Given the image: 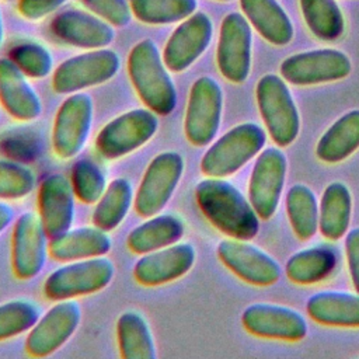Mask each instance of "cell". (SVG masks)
<instances>
[{
  "mask_svg": "<svg viewBox=\"0 0 359 359\" xmlns=\"http://www.w3.org/2000/svg\"><path fill=\"white\" fill-rule=\"evenodd\" d=\"M307 314L331 327H359V293L325 290L314 293L306 303Z\"/></svg>",
  "mask_w": 359,
  "mask_h": 359,
  "instance_id": "d4e9b609",
  "label": "cell"
},
{
  "mask_svg": "<svg viewBox=\"0 0 359 359\" xmlns=\"http://www.w3.org/2000/svg\"><path fill=\"white\" fill-rule=\"evenodd\" d=\"M132 14L143 24L181 22L196 11V0H129Z\"/></svg>",
  "mask_w": 359,
  "mask_h": 359,
  "instance_id": "836d02e7",
  "label": "cell"
},
{
  "mask_svg": "<svg viewBox=\"0 0 359 359\" xmlns=\"http://www.w3.org/2000/svg\"><path fill=\"white\" fill-rule=\"evenodd\" d=\"M34 171L17 161L0 158V199H21L35 188Z\"/></svg>",
  "mask_w": 359,
  "mask_h": 359,
  "instance_id": "74e56055",
  "label": "cell"
},
{
  "mask_svg": "<svg viewBox=\"0 0 359 359\" xmlns=\"http://www.w3.org/2000/svg\"><path fill=\"white\" fill-rule=\"evenodd\" d=\"M130 83L146 108L157 115H170L177 107V88L154 41L146 38L128 55Z\"/></svg>",
  "mask_w": 359,
  "mask_h": 359,
  "instance_id": "7a4b0ae2",
  "label": "cell"
},
{
  "mask_svg": "<svg viewBox=\"0 0 359 359\" xmlns=\"http://www.w3.org/2000/svg\"><path fill=\"white\" fill-rule=\"evenodd\" d=\"M265 140L266 133L259 125L254 122L236 125L209 146L201 160V171L206 177L226 178L257 156Z\"/></svg>",
  "mask_w": 359,
  "mask_h": 359,
  "instance_id": "3957f363",
  "label": "cell"
},
{
  "mask_svg": "<svg viewBox=\"0 0 359 359\" xmlns=\"http://www.w3.org/2000/svg\"><path fill=\"white\" fill-rule=\"evenodd\" d=\"M213 24L208 14L195 11L172 31L163 49V60L170 72L181 73L194 65L208 49Z\"/></svg>",
  "mask_w": 359,
  "mask_h": 359,
  "instance_id": "e0dca14e",
  "label": "cell"
},
{
  "mask_svg": "<svg viewBox=\"0 0 359 359\" xmlns=\"http://www.w3.org/2000/svg\"><path fill=\"white\" fill-rule=\"evenodd\" d=\"M346 261L355 290L359 293V227L348 231L345 237Z\"/></svg>",
  "mask_w": 359,
  "mask_h": 359,
  "instance_id": "60d3db41",
  "label": "cell"
},
{
  "mask_svg": "<svg viewBox=\"0 0 359 359\" xmlns=\"http://www.w3.org/2000/svg\"><path fill=\"white\" fill-rule=\"evenodd\" d=\"M53 35L65 43L81 49L107 48L115 38L111 24L90 11L70 8L56 14L50 22Z\"/></svg>",
  "mask_w": 359,
  "mask_h": 359,
  "instance_id": "ffe728a7",
  "label": "cell"
},
{
  "mask_svg": "<svg viewBox=\"0 0 359 359\" xmlns=\"http://www.w3.org/2000/svg\"><path fill=\"white\" fill-rule=\"evenodd\" d=\"M13 220H14V209L8 203L0 201V233L6 230Z\"/></svg>",
  "mask_w": 359,
  "mask_h": 359,
  "instance_id": "b9f144b4",
  "label": "cell"
},
{
  "mask_svg": "<svg viewBox=\"0 0 359 359\" xmlns=\"http://www.w3.org/2000/svg\"><path fill=\"white\" fill-rule=\"evenodd\" d=\"M93 14L112 27H125L130 22L132 10L128 0H80Z\"/></svg>",
  "mask_w": 359,
  "mask_h": 359,
  "instance_id": "f35d334b",
  "label": "cell"
},
{
  "mask_svg": "<svg viewBox=\"0 0 359 359\" xmlns=\"http://www.w3.org/2000/svg\"><path fill=\"white\" fill-rule=\"evenodd\" d=\"M216 254L226 268L250 285L269 286L280 278L279 264L247 240H222L217 244Z\"/></svg>",
  "mask_w": 359,
  "mask_h": 359,
  "instance_id": "2e32d148",
  "label": "cell"
},
{
  "mask_svg": "<svg viewBox=\"0 0 359 359\" xmlns=\"http://www.w3.org/2000/svg\"><path fill=\"white\" fill-rule=\"evenodd\" d=\"M13 63L31 79H43L50 74L53 59L50 50L38 42H22L10 52Z\"/></svg>",
  "mask_w": 359,
  "mask_h": 359,
  "instance_id": "8d00e7d4",
  "label": "cell"
},
{
  "mask_svg": "<svg viewBox=\"0 0 359 359\" xmlns=\"http://www.w3.org/2000/svg\"><path fill=\"white\" fill-rule=\"evenodd\" d=\"M255 97L271 139L280 147L293 143L300 130V116L283 79L276 74L262 76L257 83Z\"/></svg>",
  "mask_w": 359,
  "mask_h": 359,
  "instance_id": "5b68a950",
  "label": "cell"
},
{
  "mask_svg": "<svg viewBox=\"0 0 359 359\" xmlns=\"http://www.w3.org/2000/svg\"><path fill=\"white\" fill-rule=\"evenodd\" d=\"M359 147V109L338 118L318 139L316 156L323 163L335 164L348 158Z\"/></svg>",
  "mask_w": 359,
  "mask_h": 359,
  "instance_id": "4316f807",
  "label": "cell"
},
{
  "mask_svg": "<svg viewBox=\"0 0 359 359\" xmlns=\"http://www.w3.org/2000/svg\"><path fill=\"white\" fill-rule=\"evenodd\" d=\"M309 29L321 41H335L345 29L344 15L335 0H300Z\"/></svg>",
  "mask_w": 359,
  "mask_h": 359,
  "instance_id": "d6a6232c",
  "label": "cell"
},
{
  "mask_svg": "<svg viewBox=\"0 0 359 359\" xmlns=\"http://www.w3.org/2000/svg\"><path fill=\"white\" fill-rule=\"evenodd\" d=\"M195 199L210 224L230 238L248 241L257 236L258 215L231 182L208 177L196 184Z\"/></svg>",
  "mask_w": 359,
  "mask_h": 359,
  "instance_id": "6da1fadb",
  "label": "cell"
},
{
  "mask_svg": "<svg viewBox=\"0 0 359 359\" xmlns=\"http://www.w3.org/2000/svg\"><path fill=\"white\" fill-rule=\"evenodd\" d=\"M286 168V156L278 147H268L258 156L248 182V201L258 217L266 220L276 212L285 185Z\"/></svg>",
  "mask_w": 359,
  "mask_h": 359,
  "instance_id": "9a60e30c",
  "label": "cell"
},
{
  "mask_svg": "<svg viewBox=\"0 0 359 359\" xmlns=\"http://www.w3.org/2000/svg\"><path fill=\"white\" fill-rule=\"evenodd\" d=\"M93 118V98L83 91L69 94L60 104L52 126V147L59 158H73L83 150Z\"/></svg>",
  "mask_w": 359,
  "mask_h": 359,
  "instance_id": "30bf717a",
  "label": "cell"
},
{
  "mask_svg": "<svg viewBox=\"0 0 359 359\" xmlns=\"http://www.w3.org/2000/svg\"><path fill=\"white\" fill-rule=\"evenodd\" d=\"M3 38H4V25H3V17H1V8H0V48L3 45Z\"/></svg>",
  "mask_w": 359,
  "mask_h": 359,
  "instance_id": "7bdbcfd3",
  "label": "cell"
},
{
  "mask_svg": "<svg viewBox=\"0 0 359 359\" xmlns=\"http://www.w3.org/2000/svg\"><path fill=\"white\" fill-rule=\"evenodd\" d=\"M114 275L115 265L105 255L72 261L48 275L43 294L53 302L88 296L107 287Z\"/></svg>",
  "mask_w": 359,
  "mask_h": 359,
  "instance_id": "277c9868",
  "label": "cell"
},
{
  "mask_svg": "<svg viewBox=\"0 0 359 359\" xmlns=\"http://www.w3.org/2000/svg\"><path fill=\"white\" fill-rule=\"evenodd\" d=\"M184 168V158L177 151H163L153 157L135 192L136 213L142 217L160 213L174 195Z\"/></svg>",
  "mask_w": 359,
  "mask_h": 359,
  "instance_id": "ba28073f",
  "label": "cell"
},
{
  "mask_svg": "<svg viewBox=\"0 0 359 359\" xmlns=\"http://www.w3.org/2000/svg\"><path fill=\"white\" fill-rule=\"evenodd\" d=\"M196 251L189 243H175L143 254L133 266V276L143 286H161L187 275L194 266Z\"/></svg>",
  "mask_w": 359,
  "mask_h": 359,
  "instance_id": "ac0fdd59",
  "label": "cell"
},
{
  "mask_svg": "<svg viewBox=\"0 0 359 359\" xmlns=\"http://www.w3.org/2000/svg\"><path fill=\"white\" fill-rule=\"evenodd\" d=\"M116 341L123 359H156L153 332L142 313L123 311L116 321Z\"/></svg>",
  "mask_w": 359,
  "mask_h": 359,
  "instance_id": "f1b7e54d",
  "label": "cell"
},
{
  "mask_svg": "<svg viewBox=\"0 0 359 359\" xmlns=\"http://www.w3.org/2000/svg\"><path fill=\"white\" fill-rule=\"evenodd\" d=\"M70 182L76 198L87 205L97 203L107 188L104 171L90 158H80L73 164Z\"/></svg>",
  "mask_w": 359,
  "mask_h": 359,
  "instance_id": "d590c367",
  "label": "cell"
},
{
  "mask_svg": "<svg viewBox=\"0 0 359 359\" xmlns=\"http://www.w3.org/2000/svg\"><path fill=\"white\" fill-rule=\"evenodd\" d=\"M352 198L348 187L339 181L327 185L318 205V229L328 240L346 234L351 220Z\"/></svg>",
  "mask_w": 359,
  "mask_h": 359,
  "instance_id": "83f0119b",
  "label": "cell"
},
{
  "mask_svg": "<svg viewBox=\"0 0 359 359\" xmlns=\"http://www.w3.org/2000/svg\"><path fill=\"white\" fill-rule=\"evenodd\" d=\"M74 210L76 195L70 180L59 172L45 177L38 189V212L49 240L72 227Z\"/></svg>",
  "mask_w": 359,
  "mask_h": 359,
  "instance_id": "44dd1931",
  "label": "cell"
},
{
  "mask_svg": "<svg viewBox=\"0 0 359 359\" xmlns=\"http://www.w3.org/2000/svg\"><path fill=\"white\" fill-rule=\"evenodd\" d=\"M219 1H230V0H219Z\"/></svg>",
  "mask_w": 359,
  "mask_h": 359,
  "instance_id": "ee69618b",
  "label": "cell"
},
{
  "mask_svg": "<svg viewBox=\"0 0 359 359\" xmlns=\"http://www.w3.org/2000/svg\"><path fill=\"white\" fill-rule=\"evenodd\" d=\"M111 248L112 240L108 236V231H104L94 224L77 229L70 227L49 241V254L59 262L104 257Z\"/></svg>",
  "mask_w": 359,
  "mask_h": 359,
  "instance_id": "603a6c76",
  "label": "cell"
},
{
  "mask_svg": "<svg viewBox=\"0 0 359 359\" xmlns=\"http://www.w3.org/2000/svg\"><path fill=\"white\" fill-rule=\"evenodd\" d=\"M121 67L119 56L108 48L91 49L62 62L52 74L56 94L80 93L111 80Z\"/></svg>",
  "mask_w": 359,
  "mask_h": 359,
  "instance_id": "52a82bcc",
  "label": "cell"
},
{
  "mask_svg": "<svg viewBox=\"0 0 359 359\" xmlns=\"http://www.w3.org/2000/svg\"><path fill=\"white\" fill-rule=\"evenodd\" d=\"M48 238L39 215L24 212L17 217L11 237V266L18 279L29 280L42 271L49 251Z\"/></svg>",
  "mask_w": 359,
  "mask_h": 359,
  "instance_id": "5bb4252c",
  "label": "cell"
},
{
  "mask_svg": "<svg viewBox=\"0 0 359 359\" xmlns=\"http://www.w3.org/2000/svg\"><path fill=\"white\" fill-rule=\"evenodd\" d=\"M184 220L174 213H157L136 226L126 238L128 248L139 255L168 247L184 236Z\"/></svg>",
  "mask_w": 359,
  "mask_h": 359,
  "instance_id": "cb8c5ba5",
  "label": "cell"
},
{
  "mask_svg": "<svg viewBox=\"0 0 359 359\" xmlns=\"http://www.w3.org/2000/svg\"><path fill=\"white\" fill-rule=\"evenodd\" d=\"M41 317V307L28 299H14L0 304V341L29 331Z\"/></svg>",
  "mask_w": 359,
  "mask_h": 359,
  "instance_id": "e575fe53",
  "label": "cell"
},
{
  "mask_svg": "<svg viewBox=\"0 0 359 359\" xmlns=\"http://www.w3.org/2000/svg\"><path fill=\"white\" fill-rule=\"evenodd\" d=\"M222 112L223 93L219 83L209 76L196 79L189 90L184 116L187 140L196 147L212 143L220 126Z\"/></svg>",
  "mask_w": 359,
  "mask_h": 359,
  "instance_id": "9c48e42d",
  "label": "cell"
},
{
  "mask_svg": "<svg viewBox=\"0 0 359 359\" xmlns=\"http://www.w3.org/2000/svg\"><path fill=\"white\" fill-rule=\"evenodd\" d=\"M286 213L293 233L302 241L310 240L318 229V203L314 192L294 184L286 194Z\"/></svg>",
  "mask_w": 359,
  "mask_h": 359,
  "instance_id": "1f68e13d",
  "label": "cell"
},
{
  "mask_svg": "<svg viewBox=\"0 0 359 359\" xmlns=\"http://www.w3.org/2000/svg\"><path fill=\"white\" fill-rule=\"evenodd\" d=\"M65 3L66 0H18V11L24 18L36 21L56 11Z\"/></svg>",
  "mask_w": 359,
  "mask_h": 359,
  "instance_id": "ab89813d",
  "label": "cell"
},
{
  "mask_svg": "<svg viewBox=\"0 0 359 359\" xmlns=\"http://www.w3.org/2000/svg\"><path fill=\"white\" fill-rule=\"evenodd\" d=\"M158 129L157 114L149 108L126 111L101 128L95 139L98 154L107 160L125 157L146 144Z\"/></svg>",
  "mask_w": 359,
  "mask_h": 359,
  "instance_id": "8992f818",
  "label": "cell"
},
{
  "mask_svg": "<svg viewBox=\"0 0 359 359\" xmlns=\"http://www.w3.org/2000/svg\"><path fill=\"white\" fill-rule=\"evenodd\" d=\"M81 321V307L74 299L59 300L41 314L25 339V351L34 358L56 352L76 332Z\"/></svg>",
  "mask_w": 359,
  "mask_h": 359,
  "instance_id": "8fae6325",
  "label": "cell"
},
{
  "mask_svg": "<svg viewBox=\"0 0 359 359\" xmlns=\"http://www.w3.org/2000/svg\"><path fill=\"white\" fill-rule=\"evenodd\" d=\"M251 27L240 13H229L222 24L216 49L220 74L230 83L245 81L251 70Z\"/></svg>",
  "mask_w": 359,
  "mask_h": 359,
  "instance_id": "7c38bea8",
  "label": "cell"
},
{
  "mask_svg": "<svg viewBox=\"0 0 359 359\" xmlns=\"http://www.w3.org/2000/svg\"><path fill=\"white\" fill-rule=\"evenodd\" d=\"M243 327L252 335L280 341H300L306 337L307 324L303 316L286 306L255 303L241 314Z\"/></svg>",
  "mask_w": 359,
  "mask_h": 359,
  "instance_id": "d6986e66",
  "label": "cell"
},
{
  "mask_svg": "<svg viewBox=\"0 0 359 359\" xmlns=\"http://www.w3.org/2000/svg\"><path fill=\"white\" fill-rule=\"evenodd\" d=\"M133 202L135 191L129 180L123 177L112 180L95 203L91 216L93 224L104 231L116 229L126 217Z\"/></svg>",
  "mask_w": 359,
  "mask_h": 359,
  "instance_id": "f546056e",
  "label": "cell"
},
{
  "mask_svg": "<svg viewBox=\"0 0 359 359\" xmlns=\"http://www.w3.org/2000/svg\"><path fill=\"white\" fill-rule=\"evenodd\" d=\"M337 264L331 247L317 245L294 252L285 265L286 276L297 285H313L327 278Z\"/></svg>",
  "mask_w": 359,
  "mask_h": 359,
  "instance_id": "4dcf8cb0",
  "label": "cell"
},
{
  "mask_svg": "<svg viewBox=\"0 0 359 359\" xmlns=\"http://www.w3.org/2000/svg\"><path fill=\"white\" fill-rule=\"evenodd\" d=\"M7 1H13V0H7Z\"/></svg>",
  "mask_w": 359,
  "mask_h": 359,
  "instance_id": "f6af8a7d",
  "label": "cell"
},
{
  "mask_svg": "<svg viewBox=\"0 0 359 359\" xmlns=\"http://www.w3.org/2000/svg\"><path fill=\"white\" fill-rule=\"evenodd\" d=\"M0 104L18 121H34L42 112L39 95L10 57H0Z\"/></svg>",
  "mask_w": 359,
  "mask_h": 359,
  "instance_id": "7402d4cb",
  "label": "cell"
},
{
  "mask_svg": "<svg viewBox=\"0 0 359 359\" xmlns=\"http://www.w3.org/2000/svg\"><path fill=\"white\" fill-rule=\"evenodd\" d=\"M282 77L294 86H313L345 79L351 73L349 57L332 48L300 52L280 63Z\"/></svg>",
  "mask_w": 359,
  "mask_h": 359,
  "instance_id": "4fadbf2b",
  "label": "cell"
},
{
  "mask_svg": "<svg viewBox=\"0 0 359 359\" xmlns=\"http://www.w3.org/2000/svg\"><path fill=\"white\" fill-rule=\"evenodd\" d=\"M248 22L269 43L287 45L293 38V25L276 0H240Z\"/></svg>",
  "mask_w": 359,
  "mask_h": 359,
  "instance_id": "484cf974",
  "label": "cell"
}]
</instances>
